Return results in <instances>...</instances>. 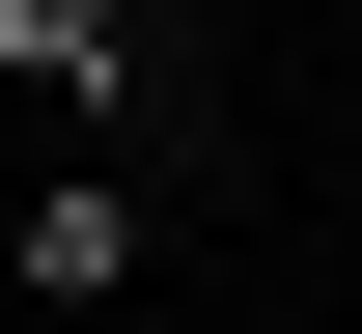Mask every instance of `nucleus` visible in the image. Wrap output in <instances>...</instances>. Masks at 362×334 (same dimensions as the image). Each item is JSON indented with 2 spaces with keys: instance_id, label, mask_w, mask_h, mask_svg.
<instances>
[{
  "instance_id": "1",
  "label": "nucleus",
  "mask_w": 362,
  "mask_h": 334,
  "mask_svg": "<svg viewBox=\"0 0 362 334\" xmlns=\"http://www.w3.org/2000/svg\"><path fill=\"white\" fill-rule=\"evenodd\" d=\"M0 279H28V306H112V279H139V195H112V167H56L28 223H0Z\"/></svg>"
},
{
  "instance_id": "2",
  "label": "nucleus",
  "mask_w": 362,
  "mask_h": 334,
  "mask_svg": "<svg viewBox=\"0 0 362 334\" xmlns=\"http://www.w3.org/2000/svg\"><path fill=\"white\" fill-rule=\"evenodd\" d=\"M0 84H28V112H112L139 56H112V0H0Z\"/></svg>"
}]
</instances>
